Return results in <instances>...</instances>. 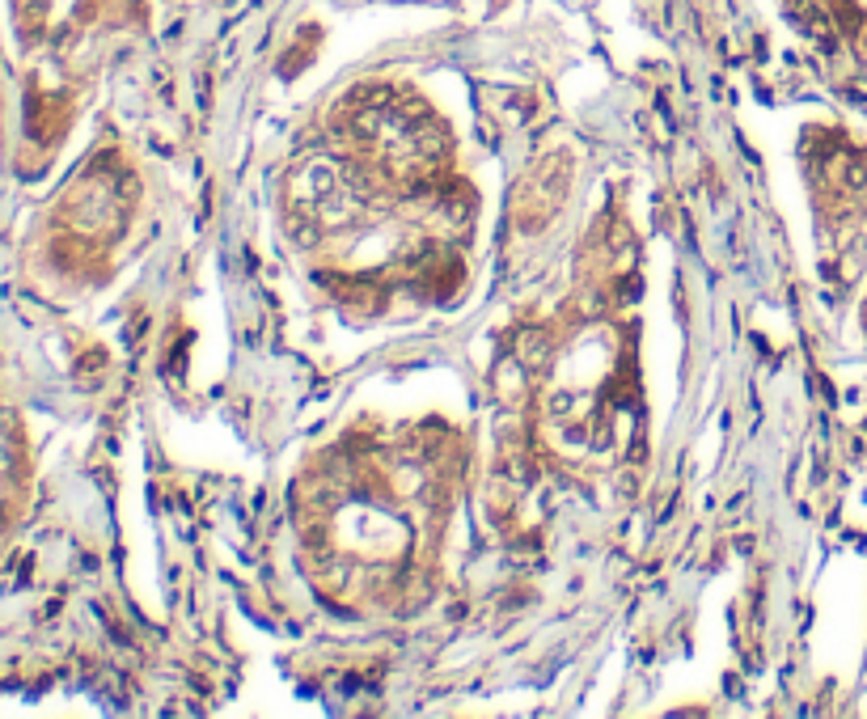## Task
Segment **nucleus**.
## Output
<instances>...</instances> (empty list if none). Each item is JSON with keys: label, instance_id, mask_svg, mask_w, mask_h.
Returning a JSON list of instances; mask_svg holds the SVG:
<instances>
[{"label": "nucleus", "instance_id": "nucleus-1", "mask_svg": "<svg viewBox=\"0 0 867 719\" xmlns=\"http://www.w3.org/2000/svg\"><path fill=\"white\" fill-rule=\"evenodd\" d=\"M343 131L381 182H394L402 191H424L440 182L444 131L440 119H432L415 97L373 89L352 102Z\"/></svg>", "mask_w": 867, "mask_h": 719}, {"label": "nucleus", "instance_id": "nucleus-2", "mask_svg": "<svg viewBox=\"0 0 867 719\" xmlns=\"http://www.w3.org/2000/svg\"><path fill=\"white\" fill-rule=\"evenodd\" d=\"M571 174H575V165H571V152H563V148H554L537 165H529V174L516 182V195H512V220L525 233L546 229L558 216V207L567 203Z\"/></svg>", "mask_w": 867, "mask_h": 719}]
</instances>
